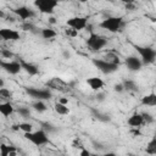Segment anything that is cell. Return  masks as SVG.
<instances>
[{
	"instance_id": "1",
	"label": "cell",
	"mask_w": 156,
	"mask_h": 156,
	"mask_svg": "<svg viewBox=\"0 0 156 156\" xmlns=\"http://www.w3.org/2000/svg\"><path fill=\"white\" fill-rule=\"evenodd\" d=\"M123 26V18L119 17V16H111V17H107L105 18L101 23H100V27L102 29H106L111 33H116L118 32Z\"/></svg>"
},
{
	"instance_id": "2",
	"label": "cell",
	"mask_w": 156,
	"mask_h": 156,
	"mask_svg": "<svg viewBox=\"0 0 156 156\" xmlns=\"http://www.w3.org/2000/svg\"><path fill=\"white\" fill-rule=\"evenodd\" d=\"M24 138L27 140H29L30 143H33L34 145L37 146H40V145H45L49 143V136L46 134V132L44 129H39V130H35V132H28V133H24Z\"/></svg>"
},
{
	"instance_id": "3",
	"label": "cell",
	"mask_w": 156,
	"mask_h": 156,
	"mask_svg": "<svg viewBox=\"0 0 156 156\" xmlns=\"http://www.w3.org/2000/svg\"><path fill=\"white\" fill-rule=\"evenodd\" d=\"M107 44V39L100 34H96L94 32H90L88 39H87V45L93 50V51H99L101 50L105 45Z\"/></svg>"
},
{
	"instance_id": "4",
	"label": "cell",
	"mask_w": 156,
	"mask_h": 156,
	"mask_svg": "<svg viewBox=\"0 0 156 156\" xmlns=\"http://www.w3.org/2000/svg\"><path fill=\"white\" fill-rule=\"evenodd\" d=\"M134 48L139 52V55L141 57V62L144 65H150V63L155 62L156 51L152 48H149V46H139V45H135Z\"/></svg>"
},
{
	"instance_id": "5",
	"label": "cell",
	"mask_w": 156,
	"mask_h": 156,
	"mask_svg": "<svg viewBox=\"0 0 156 156\" xmlns=\"http://www.w3.org/2000/svg\"><path fill=\"white\" fill-rule=\"evenodd\" d=\"M34 5L41 13L51 15L58 5V0H34Z\"/></svg>"
},
{
	"instance_id": "6",
	"label": "cell",
	"mask_w": 156,
	"mask_h": 156,
	"mask_svg": "<svg viewBox=\"0 0 156 156\" xmlns=\"http://www.w3.org/2000/svg\"><path fill=\"white\" fill-rule=\"evenodd\" d=\"M93 63L102 72V73H106V74H110V73H113L118 69V65H115V63H111L106 60H100V58H94L93 60Z\"/></svg>"
},
{
	"instance_id": "7",
	"label": "cell",
	"mask_w": 156,
	"mask_h": 156,
	"mask_svg": "<svg viewBox=\"0 0 156 156\" xmlns=\"http://www.w3.org/2000/svg\"><path fill=\"white\" fill-rule=\"evenodd\" d=\"M88 24V18L87 17H79V16H76V17H71L67 20V26L76 29L77 32L79 30H83Z\"/></svg>"
},
{
	"instance_id": "8",
	"label": "cell",
	"mask_w": 156,
	"mask_h": 156,
	"mask_svg": "<svg viewBox=\"0 0 156 156\" xmlns=\"http://www.w3.org/2000/svg\"><path fill=\"white\" fill-rule=\"evenodd\" d=\"M26 91L37 100H49L51 98V93L48 89H38V88H26Z\"/></svg>"
},
{
	"instance_id": "9",
	"label": "cell",
	"mask_w": 156,
	"mask_h": 156,
	"mask_svg": "<svg viewBox=\"0 0 156 156\" xmlns=\"http://www.w3.org/2000/svg\"><path fill=\"white\" fill-rule=\"evenodd\" d=\"M0 67L10 74H17L22 69L18 61H0Z\"/></svg>"
},
{
	"instance_id": "10",
	"label": "cell",
	"mask_w": 156,
	"mask_h": 156,
	"mask_svg": "<svg viewBox=\"0 0 156 156\" xmlns=\"http://www.w3.org/2000/svg\"><path fill=\"white\" fill-rule=\"evenodd\" d=\"M0 37H1V40H12V41H16V40H20L21 35L17 30L15 29H10V28H1L0 29Z\"/></svg>"
},
{
	"instance_id": "11",
	"label": "cell",
	"mask_w": 156,
	"mask_h": 156,
	"mask_svg": "<svg viewBox=\"0 0 156 156\" xmlns=\"http://www.w3.org/2000/svg\"><path fill=\"white\" fill-rule=\"evenodd\" d=\"M126 65H127V68H128L129 71L136 72V71H139V69L141 68L143 62H141V60H140L139 57H136V56H128V57L126 58Z\"/></svg>"
},
{
	"instance_id": "12",
	"label": "cell",
	"mask_w": 156,
	"mask_h": 156,
	"mask_svg": "<svg viewBox=\"0 0 156 156\" xmlns=\"http://www.w3.org/2000/svg\"><path fill=\"white\" fill-rule=\"evenodd\" d=\"M13 12H15L21 20H23V21H27V20H29V18H32V17L34 16V12H33L29 7H27V6H20V7L15 9Z\"/></svg>"
},
{
	"instance_id": "13",
	"label": "cell",
	"mask_w": 156,
	"mask_h": 156,
	"mask_svg": "<svg viewBox=\"0 0 156 156\" xmlns=\"http://www.w3.org/2000/svg\"><path fill=\"white\" fill-rule=\"evenodd\" d=\"M127 123H128L130 127H133V128H139L140 126L144 124V119H143L141 113H134V115H132V116L127 119Z\"/></svg>"
},
{
	"instance_id": "14",
	"label": "cell",
	"mask_w": 156,
	"mask_h": 156,
	"mask_svg": "<svg viewBox=\"0 0 156 156\" xmlns=\"http://www.w3.org/2000/svg\"><path fill=\"white\" fill-rule=\"evenodd\" d=\"M48 87H50L52 89H56V90H61V91H67L68 90V89H66L67 88L66 83L62 82L60 78H52L50 82H48Z\"/></svg>"
},
{
	"instance_id": "15",
	"label": "cell",
	"mask_w": 156,
	"mask_h": 156,
	"mask_svg": "<svg viewBox=\"0 0 156 156\" xmlns=\"http://www.w3.org/2000/svg\"><path fill=\"white\" fill-rule=\"evenodd\" d=\"M20 63H21L22 69H24L29 76H35V74H38L39 69H38V67H37L35 65H33V63H28V62H26V61H23V60H21Z\"/></svg>"
},
{
	"instance_id": "16",
	"label": "cell",
	"mask_w": 156,
	"mask_h": 156,
	"mask_svg": "<svg viewBox=\"0 0 156 156\" xmlns=\"http://www.w3.org/2000/svg\"><path fill=\"white\" fill-rule=\"evenodd\" d=\"M87 83H88V85H89L93 90H100V89L104 87V80H102L101 78H98V77L88 78V79H87Z\"/></svg>"
},
{
	"instance_id": "17",
	"label": "cell",
	"mask_w": 156,
	"mask_h": 156,
	"mask_svg": "<svg viewBox=\"0 0 156 156\" xmlns=\"http://www.w3.org/2000/svg\"><path fill=\"white\" fill-rule=\"evenodd\" d=\"M17 154V150L15 146H10V145H6V144H0V155L1 156H13Z\"/></svg>"
},
{
	"instance_id": "18",
	"label": "cell",
	"mask_w": 156,
	"mask_h": 156,
	"mask_svg": "<svg viewBox=\"0 0 156 156\" xmlns=\"http://www.w3.org/2000/svg\"><path fill=\"white\" fill-rule=\"evenodd\" d=\"M13 112V106L10 102H2L0 104V113L5 117H9Z\"/></svg>"
},
{
	"instance_id": "19",
	"label": "cell",
	"mask_w": 156,
	"mask_h": 156,
	"mask_svg": "<svg viewBox=\"0 0 156 156\" xmlns=\"http://www.w3.org/2000/svg\"><path fill=\"white\" fill-rule=\"evenodd\" d=\"M141 104L145 106H155L156 105V95L154 93L145 95L141 98Z\"/></svg>"
},
{
	"instance_id": "20",
	"label": "cell",
	"mask_w": 156,
	"mask_h": 156,
	"mask_svg": "<svg viewBox=\"0 0 156 156\" xmlns=\"http://www.w3.org/2000/svg\"><path fill=\"white\" fill-rule=\"evenodd\" d=\"M54 108L58 115H68V112H69V108L67 107V105H63L61 102H56Z\"/></svg>"
},
{
	"instance_id": "21",
	"label": "cell",
	"mask_w": 156,
	"mask_h": 156,
	"mask_svg": "<svg viewBox=\"0 0 156 156\" xmlns=\"http://www.w3.org/2000/svg\"><path fill=\"white\" fill-rule=\"evenodd\" d=\"M40 35L44 38V39H51L54 37H56V32L51 28H43L40 30Z\"/></svg>"
},
{
	"instance_id": "22",
	"label": "cell",
	"mask_w": 156,
	"mask_h": 156,
	"mask_svg": "<svg viewBox=\"0 0 156 156\" xmlns=\"http://www.w3.org/2000/svg\"><path fill=\"white\" fill-rule=\"evenodd\" d=\"M122 84L124 87V90L127 91H138V85L133 80H124Z\"/></svg>"
},
{
	"instance_id": "23",
	"label": "cell",
	"mask_w": 156,
	"mask_h": 156,
	"mask_svg": "<svg viewBox=\"0 0 156 156\" xmlns=\"http://www.w3.org/2000/svg\"><path fill=\"white\" fill-rule=\"evenodd\" d=\"M33 108L38 112H44L46 111V105L44 104V100H38L33 104Z\"/></svg>"
},
{
	"instance_id": "24",
	"label": "cell",
	"mask_w": 156,
	"mask_h": 156,
	"mask_svg": "<svg viewBox=\"0 0 156 156\" xmlns=\"http://www.w3.org/2000/svg\"><path fill=\"white\" fill-rule=\"evenodd\" d=\"M11 96H12V93H11L9 89H6V88H4V87L0 88V99H2V100H9V99H11Z\"/></svg>"
},
{
	"instance_id": "25",
	"label": "cell",
	"mask_w": 156,
	"mask_h": 156,
	"mask_svg": "<svg viewBox=\"0 0 156 156\" xmlns=\"http://www.w3.org/2000/svg\"><path fill=\"white\" fill-rule=\"evenodd\" d=\"M17 127H18V130H22L24 133L33 130V126L30 123H20V124H17Z\"/></svg>"
},
{
	"instance_id": "26",
	"label": "cell",
	"mask_w": 156,
	"mask_h": 156,
	"mask_svg": "<svg viewBox=\"0 0 156 156\" xmlns=\"http://www.w3.org/2000/svg\"><path fill=\"white\" fill-rule=\"evenodd\" d=\"M22 28H23V30H28V32L38 33V30H35V29H37V27H35L33 23H30V22H24V23L22 24Z\"/></svg>"
},
{
	"instance_id": "27",
	"label": "cell",
	"mask_w": 156,
	"mask_h": 156,
	"mask_svg": "<svg viewBox=\"0 0 156 156\" xmlns=\"http://www.w3.org/2000/svg\"><path fill=\"white\" fill-rule=\"evenodd\" d=\"M146 152H147V154H151V155H155V154H156V140H155V139H152V140L149 143L147 149H146Z\"/></svg>"
},
{
	"instance_id": "28",
	"label": "cell",
	"mask_w": 156,
	"mask_h": 156,
	"mask_svg": "<svg viewBox=\"0 0 156 156\" xmlns=\"http://www.w3.org/2000/svg\"><path fill=\"white\" fill-rule=\"evenodd\" d=\"M106 61H108V62H111V63H115V65H119V58H118V56L117 55H115V54H108L107 56H106Z\"/></svg>"
},
{
	"instance_id": "29",
	"label": "cell",
	"mask_w": 156,
	"mask_h": 156,
	"mask_svg": "<svg viewBox=\"0 0 156 156\" xmlns=\"http://www.w3.org/2000/svg\"><path fill=\"white\" fill-rule=\"evenodd\" d=\"M18 113H20L23 118H28V117L30 116V111H29V108H27V107H20V108H18Z\"/></svg>"
},
{
	"instance_id": "30",
	"label": "cell",
	"mask_w": 156,
	"mask_h": 156,
	"mask_svg": "<svg viewBox=\"0 0 156 156\" xmlns=\"http://www.w3.org/2000/svg\"><path fill=\"white\" fill-rule=\"evenodd\" d=\"M94 116H95V118H98L99 121H102V122H107V121H110V118H108L107 115H102V113L96 112V111H94Z\"/></svg>"
},
{
	"instance_id": "31",
	"label": "cell",
	"mask_w": 156,
	"mask_h": 156,
	"mask_svg": "<svg viewBox=\"0 0 156 156\" xmlns=\"http://www.w3.org/2000/svg\"><path fill=\"white\" fill-rule=\"evenodd\" d=\"M141 116H143V119H144V123H154V117L150 115V113H146V112H144V113H141Z\"/></svg>"
},
{
	"instance_id": "32",
	"label": "cell",
	"mask_w": 156,
	"mask_h": 156,
	"mask_svg": "<svg viewBox=\"0 0 156 156\" xmlns=\"http://www.w3.org/2000/svg\"><path fill=\"white\" fill-rule=\"evenodd\" d=\"M0 55H1L2 57H5V58H11V57H13V54H12L10 50H7V49H1V50H0Z\"/></svg>"
},
{
	"instance_id": "33",
	"label": "cell",
	"mask_w": 156,
	"mask_h": 156,
	"mask_svg": "<svg viewBox=\"0 0 156 156\" xmlns=\"http://www.w3.org/2000/svg\"><path fill=\"white\" fill-rule=\"evenodd\" d=\"M65 32H66V34H67L68 37H77V34H78V32H77L76 29H73V28H71V27H69L68 29H66Z\"/></svg>"
},
{
	"instance_id": "34",
	"label": "cell",
	"mask_w": 156,
	"mask_h": 156,
	"mask_svg": "<svg viewBox=\"0 0 156 156\" xmlns=\"http://www.w3.org/2000/svg\"><path fill=\"white\" fill-rule=\"evenodd\" d=\"M113 89H115V91H117V93H122V91L124 90V87H123L122 83H118V84H115Z\"/></svg>"
},
{
	"instance_id": "35",
	"label": "cell",
	"mask_w": 156,
	"mask_h": 156,
	"mask_svg": "<svg viewBox=\"0 0 156 156\" xmlns=\"http://www.w3.org/2000/svg\"><path fill=\"white\" fill-rule=\"evenodd\" d=\"M43 129L44 130H49V132H55L56 129L54 128V126H51V124H49V123H43Z\"/></svg>"
},
{
	"instance_id": "36",
	"label": "cell",
	"mask_w": 156,
	"mask_h": 156,
	"mask_svg": "<svg viewBox=\"0 0 156 156\" xmlns=\"http://www.w3.org/2000/svg\"><path fill=\"white\" fill-rule=\"evenodd\" d=\"M72 146H73V147H79V149H82V147H84V146H83V145L80 144V141H79V140H77V139H76V140L73 141V144H72Z\"/></svg>"
},
{
	"instance_id": "37",
	"label": "cell",
	"mask_w": 156,
	"mask_h": 156,
	"mask_svg": "<svg viewBox=\"0 0 156 156\" xmlns=\"http://www.w3.org/2000/svg\"><path fill=\"white\" fill-rule=\"evenodd\" d=\"M89 155H90V152H89L87 149L82 147V150H80V156H89Z\"/></svg>"
},
{
	"instance_id": "38",
	"label": "cell",
	"mask_w": 156,
	"mask_h": 156,
	"mask_svg": "<svg viewBox=\"0 0 156 156\" xmlns=\"http://www.w3.org/2000/svg\"><path fill=\"white\" fill-rule=\"evenodd\" d=\"M126 9H127V10H133V9H134V4H133V2L126 4Z\"/></svg>"
},
{
	"instance_id": "39",
	"label": "cell",
	"mask_w": 156,
	"mask_h": 156,
	"mask_svg": "<svg viewBox=\"0 0 156 156\" xmlns=\"http://www.w3.org/2000/svg\"><path fill=\"white\" fill-rule=\"evenodd\" d=\"M58 102H61V104H63V105H67V104H68V99H65V98H63V99H60Z\"/></svg>"
},
{
	"instance_id": "40",
	"label": "cell",
	"mask_w": 156,
	"mask_h": 156,
	"mask_svg": "<svg viewBox=\"0 0 156 156\" xmlns=\"http://www.w3.org/2000/svg\"><path fill=\"white\" fill-rule=\"evenodd\" d=\"M49 22L54 24V23H56V18L55 17H49Z\"/></svg>"
},
{
	"instance_id": "41",
	"label": "cell",
	"mask_w": 156,
	"mask_h": 156,
	"mask_svg": "<svg viewBox=\"0 0 156 156\" xmlns=\"http://www.w3.org/2000/svg\"><path fill=\"white\" fill-rule=\"evenodd\" d=\"M122 2H124V4H129V2H134L135 0H121Z\"/></svg>"
},
{
	"instance_id": "42",
	"label": "cell",
	"mask_w": 156,
	"mask_h": 156,
	"mask_svg": "<svg viewBox=\"0 0 156 156\" xmlns=\"http://www.w3.org/2000/svg\"><path fill=\"white\" fill-rule=\"evenodd\" d=\"M0 17H1V18H5V17H6V16H5V12H4V11H0Z\"/></svg>"
},
{
	"instance_id": "43",
	"label": "cell",
	"mask_w": 156,
	"mask_h": 156,
	"mask_svg": "<svg viewBox=\"0 0 156 156\" xmlns=\"http://www.w3.org/2000/svg\"><path fill=\"white\" fill-rule=\"evenodd\" d=\"M63 56L68 58V57H69V52H67V51H65V52H63Z\"/></svg>"
},
{
	"instance_id": "44",
	"label": "cell",
	"mask_w": 156,
	"mask_h": 156,
	"mask_svg": "<svg viewBox=\"0 0 156 156\" xmlns=\"http://www.w3.org/2000/svg\"><path fill=\"white\" fill-rule=\"evenodd\" d=\"M96 98H99V100H104V94H100V95L96 96Z\"/></svg>"
},
{
	"instance_id": "45",
	"label": "cell",
	"mask_w": 156,
	"mask_h": 156,
	"mask_svg": "<svg viewBox=\"0 0 156 156\" xmlns=\"http://www.w3.org/2000/svg\"><path fill=\"white\" fill-rule=\"evenodd\" d=\"M133 134L138 135V134H139V130H138V129H134V130H133Z\"/></svg>"
},
{
	"instance_id": "46",
	"label": "cell",
	"mask_w": 156,
	"mask_h": 156,
	"mask_svg": "<svg viewBox=\"0 0 156 156\" xmlns=\"http://www.w3.org/2000/svg\"><path fill=\"white\" fill-rule=\"evenodd\" d=\"M1 87H4V80H2V79H0V88H1Z\"/></svg>"
},
{
	"instance_id": "47",
	"label": "cell",
	"mask_w": 156,
	"mask_h": 156,
	"mask_svg": "<svg viewBox=\"0 0 156 156\" xmlns=\"http://www.w3.org/2000/svg\"><path fill=\"white\" fill-rule=\"evenodd\" d=\"M78 1H79V2H87L88 0H78Z\"/></svg>"
},
{
	"instance_id": "48",
	"label": "cell",
	"mask_w": 156,
	"mask_h": 156,
	"mask_svg": "<svg viewBox=\"0 0 156 156\" xmlns=\"http://www.w3.org/2000/svg\"><path fill=\"white\" fill-rule=\"evenodd\" d=\"M0 40H1V37H0Z\"/></svg>"
}]
</instances>
